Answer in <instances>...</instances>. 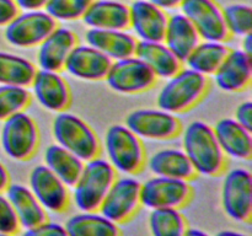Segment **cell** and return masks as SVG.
<instances>
[{
	"label": "cell",
	"mask_w": 252,
	"mask_h": 236,
	"mask_svg": "<svg viewBox=\"0 0 252 236\" xmlns=\"http://www.w3.org/2000/svg\"><path fill=\"white\" fill-rule=\"evenodd\" d=\"M182 150L196 174L214 176L223 170L225 155L217 142L213 127L203 120H192L184 128Z\"/></svg>",
	"instance_id": "1"
},
{
	"label": "cell",
	"mask_w": 252,
	"mask_h": 236,
	"mask_svg": "<svg viewBox=\"0 0 252 236\" xmlns=\"http://www.w3.org/2000/svg\"><path fill=\"white\" fill-rule=\"evenodd\" d=\"M116 178V170L103 157H94L84 162L80 176L74 183L73 201L80 211L98 210L111 184Z\"/></svg>",
	"instance_id": "2"
},
{
	"label": "cell",
	"mask_w": 252,
	"mask_h": 236,
	"mask_svg": "<svg viewBox=\"0 0 252 236\" xmlns=\"http://www.w3.org/2000/svg\"><path fill=\"white\" fill-rule=\"evenodd\" d=\"M207 88V76L189 68H181L167 79L166 84L158 93V108L174 115L184 112L203 97Z\"/></svg>",
	"instance_id": "3"
},
{
	"label": "cell",
	"mask_w": 252,
	"mask_h": 236,
	"mask_svg": "<svg viewBox=\"0 0 252 236\" xmlns=\"http://www.w3.org/2000/svg\"><path fill=\"white\" fill-rule=\"evenodd\" d=\"M56 144L61 145L84 162L97 156L100 142L93 128L74 113L58 112L52 125Z\"/></svg>",
	"instance_id": "4"
},
{
	"label": "cell",
	"mask_w": 252,
	"mask_h": 236,
	"mask_svg": "<svg viewBox=\"0 0 252 236\" xmlns=\"http://www.w3.org/2000/svg\"><path fill=\"white\" fill-rule=\"evenodd\" d=\"M105 150L107 161L123 175L135 174L144 164L145 151L142 140L126 124H113L107 128Z\"/></svg>",
	"instance_id": "5"
},
{
	"label": "cell",
	"mask_w": 252,
	"mask_h": 236,
	"mask_svg": "<svg viewBox=\"0 0 252 236\" xmlns=\"http://www.w3.org/2000/svg\"><path fill=\"white\" fill-rule=\"evenodd\" d=\"M0 145L10 159H30L38 145V129L33 118L24 111L6 118L0 133Z\"/></svg>",
	"instance_id": "6"
},
{
	"label": "cell",
	"mask_w": 252,
	"mask_h": 236,
	"mask_svg": "<svg viewBox=\"0 0 252 236\" xmlns=\"http://www.w3.org/2000/svg\"><path fill=\"white\" fill-rule=\"evenodd\" d=\"M221 206L234 221L245 223L252 215V175L248 169L234 167L221 183Z\"/></svg>",
	"instance_id": "7"
},
{
	"label": "cell",
	"mask_w": 252,
	"mask_h": 236,
	"mask_svg": "<svg viewBox=\"0 0 252 236\" xmlns=\"http://www.w3.org/2000/svg\"><path fill=\"white\" fill-rule=\"evenodd\" d=\"M57 27V21L44 10L19 12L5 26V39L19 48L36 47Z\"/></svg>",
	"instance_id": "8"
},
{
	"label": "cell",
	"mask_w": 252,
	"mask_h": 236,
	"mask_svg": "<svg viewBox=\"0 0 252 236\" xmlns=\"http://www.w3.org/2000/svg\"><path fill=\"white\" fill-rule=\"evenodd\" d=\"M105 80L111 90L132 95L149 90L157 76L142 59L132 56L112 61Z\"/></svg>",
	"instance_id": "9"
},
{
	"label": "cell",
	"mask_w": 252,
	"mask_h": 236,
	"mask_svg": "<svg viewBox=\"0 0 252 236\" xmlns=\"http://www.w3.org/2000/svg\"><path fill=\"white\" fill-rule=\"evenodd\" d=\"M140 182L132 175L116 177L98 211L116 224L129 219L140 206Z\"/></svg>",
	"instance_id": "10"
},
{
	"label": "cell",
	"mask_w": 252,
	"mask_h": 236,
	"mask_svg": "<svg viewBox=\"0 0 252 236\" xmlns=\"http://www.w3.org/2000/svg\"><path fill=\"white\" fill-rule=\"evenodd\" d=\"M191 184L187 179L154 176L140 184V204L145 208H177L191 197Z\"/></svg>",
	"instance_id": "11"
},
{
	"label": "cell",
	"mask_w": 252,
	"mask_h": 236,
	"mask_svg": "<svg viewBox=\"0 0 252 236\" xmlns=\"http://www.w3.org/2000/svg\"><path fill=\"white\" fill-rule=\"evenodd\" d=\"M126 127L138 138L166 140L176 137L181 130L180 120L174 113L160 108H138L126 117Z\"/></svg>",
	"instance_id": "12"
},
{
	"label": "cell",
	"mask_w": 252,
	"mask_h": 236,
	"mask_svg": "<svg viewBox=\"0 0 252 236\" xmlns=\"http://www.w3.org/2000/svg\"><path fill=\"white\" fill-rule=\"evenodd\" d=\"M180 7L181 14L192 22L201 39L225 42L229 38L223 10L216 0H184Z\"/></svg>",
	"instance_id": "13"
},
{
	"label": "cell",
	"mask_w": 252,
	"mask_h": 236,
	"mask_svg": "<svg viewBox=\"0 0 252 236\" xmlns=\"http://www.w3.org/2000/svg\"><path fill=\"white\" fill-rule=\"evenodd\" d=\"M30 189L46 211L59 213L69 202L68 186L46 165H37L29 177Z\"/></svg>",
	"instance_id": "14"
},
{
	"label": "cell",
	"mask_w": 252,
	"mask_h": 236,
	"mask_svg": "<svg viewBox=\"0 0 252 236\" xmlns=\"http://www.w3.org/2000/svg\"><path fill=\"white\" fill-rule=\"evenodd\" d=\"M167 17L165 10L150 0H133L129 5V27L138 41H162Z\"/></svg>",
	"instance_id": "15"
},
{
	"label": "cell",
	"mask_w": 252,
	"mask_h": 236,
	"mask_svg": "<svg viewBox=\"0 0 252 236\" xmlns=\"http://www.w3.org/2000/svg\"><path fill=\"white\" fill-rule=\"evenodd\" d=\"M112 60L98 49L86 44H76L69 53L64 68L66 73L80 80L98 81L107 75Z\"/></svg>",
	"instance_id": "16"
},
{
	"label": "cell",
	"mask_w": 252,
	"mask_h": 236,
	"mask_svg": "<svg viewBox=\"0 0 252 236\" xmlns=\"http://www.w3.org/2000/svg\"><path fill=\"white\" fill-rule=\"evenodd\" d=\"M214 83L225 92H239L252 79V56L243 49H229L225 59L213 74Z\"/></svg>",
	"instance_id": "17"
},
{
	"label": "cell",
	"mask_w": 252,
	"mask_h": 236,
	"mask_svg": "<svg viewBox=\"0 0 252 236\" xmlns=\"http://www.w3.org/2000/svg\"><path fill=\"white\" fill-rule=\"evenodd\" d=\"M39 105L51 112H62L70 102V91L58 71L37 69L31 85Z\"/></svg>",
	"instance_id": "18"
},
{
	"label": "cell",
	"mask_w": 252,
	"mask_h": 236,
	"mask_svg": "<svg viewBox=\"0 0 252 236\" xmlns=\"http://www.w3.org/2000/svg\"><path fill=\"white\" fill-rule=\"evenodd\" d=\"M76 34L70 29L57 26L38 44L37 65L43 70H62L69 53L76 46Z\"/></svg>",
	"instance_id": "19"
},
{
	"label": "cell",
	"mask_w": 252,
	"mask_h": 236,
	"mask_svg": "<svg viewBox=\"0 0 252 236\" xmlns=\"http://www.w3.org/2000/svg\"><path fill=\"white\" fill-rule=\"evenodd\" d=\"M217 142L224 155L236 160H249L252 156L251 130L234 118H221L213 127Z\"/></svg>",
	"instance_id": "20"
},
{
	"label": "cell",
	"mask_w": 252,
	"mask_h": 236,
	"mask_svg": "<svg viewBox=\"0 0 252 236\" xmlns=\"http://www.w3.org/2000/svg\"><path fill=\"white\" fill-rule=\"evenodd\" d=\"M86 43L102 52L111 60L134 56L137 38L126 30L89 29L85 33Z\"/></svg>",
	"instance_id": "21"
},
{
	"label": "cell",
	"mask_w": 252,
	"mask_h": 236,
	"mask_svg": "<svg viewBox=\"0 0 252 236\" xmlns=\"http://www.w3.org/2000/svg\"><path fill=\"white\" fill-rule=\"evenodd\" d=\"M81 20L89 29L127 30L129 6L118 0H93Z\"/></svg>",
	"instance_id": "22"
},
{
	"label": "cell",
	"mask_w": 252,
	"mask_h": 236,
	"mask_svg": "<svg viewBox=\"0 0 252 236\" xmlns=\"http://www.w3.org/2000/svg\"><path fill=\"white\" fill-rule=\"evenodd\" d=\"M162 42L182 63L201 42V37L192 22L180 12L167 17Z\"/></svg>",
	"instance_id": "23"
},
{
	"label": "cell",
	"mask_w": 252,
	"mask_h": 236,
	"mask_svg": "<svg viewBox=\"0 0 252 236\" xmlns=\"http://www.w3.org/2000/svg\"><path fill=\"white\" fill-rule=\"evenodd\" d=\"M5 196L14 208L20 228H31L47 219V211L37 201L30 187L21 183H9L5 188Z\"/></svg>",
	"instance_id": "24"
},
{
	"label": "cell",
	"mask_w": 252,
	"mask_h": 236,
	"mask_svg": "<svg viewBox=\"0 0 252 236\" xmlns=\"http://www.w3.org/2000/svg\"><path fill=\"white\" fill-rule=\"evenodd\" d=\"M134 56L142 59L160 79L171 78L182 68L181 61L162 41H137Z\"/></svg>",
	"instance_id": "25"
},
{
	"label": "cell",
	"mask_w": 252,
	"mask_h": 236,
	"mask_svg": "<svg viewBox=\"0 0 252 236\" xmlns=\"http://www.w3.org/2000/svg\"><path fill=\"white\" fill-rule=\"evenodd\" d=\"M148 167L154 176L187 179L196 175L189 157L179 148H165L158 150L148 160Z\"/></svg>",
	"instance_id": "26"
},
{
	"label": "cell",
	"mask_w": 252,
	"mask_h": 236,
	"mask_svg": "<svg viewBox=\"0 0 252 236\" xmlns=\"http://www.w3.org/2000/svg\"><path fill=\"white\" fill-rule=\"evenodd\" d=\"M68 236H121L116 223L103 216L100 211H80L65 221Z\"/></svg>",
	"instance_id": "27"
},
{
	"label": "cell",
	"mask_w": 252,
	"mask_h": 236,
	"mask_svg": "<svg viewBox=\"0 0 252 236\" xmlns=\"http://www.w3.org/2000/svg\"><path fill=\"white\" fill-rule=\"evenodd\" d=\"M229 47L224 42L201 41L185 60L187 68L202 74L213 75L225 59Z\"/></svg>",
	"instance_id": "28"
},
{
	"label": "cell",
	"mask_w": 252,
	"mask_h": 236,
	"mask_svg": "<svg viewBox=\"0 0 252 236\" xmlns=\"http://www.w3.org/2000/svg\"><path fill=\"white\" fill-rule=\"evenodd\" d=\"M44 165L68 187H73L84 167V161L58 144H51L44 151Z\"/></svg>",
	"instance_id": "29"
},
{
	"label": "cell",
	"mask_w": 252,
	"mask_h": 236,
	"mask_svg": "<svg viewBox=\"0 0 252 236\" xmlns=\"http://www.w3.org/2000/svg\"><path fill=\"white\" fill-rule=\"evenodd\" d=\"M37 69L27 58L0 52V85H31Z\"/></svg>",
	"instance_id": "30"
},
{
	"label": "cell",
	"mask_w": 252,
	"mask_h": 236,
	"mask_svg": "<svg viewBox=\"0 0 252 236\" xmlns=\"http://www.w3.org/2000/svg\"><path fill=\"white\" fill-rule=\"evenodd\" d=\"M152 236H184L187 225L177 208L153 209L149 214Z\"/></svg>",
	"instance_id": "31"
},
{
	"label": "cell",
	"mask_w": 252,
	"mask_h": 236,
	"mask_svg": "<svg viewBox=\"0 0 252 236\" xmlns=\"http://www.w3.org/2000/svg\"><path fill=\"white\" fill-rule=\"evenodd\" d=\"M223 10L224 24L229 36L244 37L251 33L252 7L248 4H230Z\"/></svg>",
	"instance_id": "32"
},
{
	"label": "cell",
	"mask_w": 252,
	"mask_h": 236,
	"mask_svg": "<svg viewBox=\"0 0 252 236\" xmlns=\"http://www.w3.org/2000/svg\"><path fill=\"white\" fill-rule=\"evenodd\" d=\"M31 100V93L25 86L0 85V120L21 112Z\"/></svg>",
	"instance_id": "33"
},
{
	"label": "cell",
	"mask_w": 252,
	"mask_h": 236,
	"mask_svg": "<svg viewBox=\"0 0 252 236\" xmlns=\"http://www.w3.org/2000/svg\"><path fill=\"white\" fill-rule=\"evenodd\" d=\"M93 0H48L44 11L56 21H76L84 14Z\"/></svg>",
	"instance_id": "34"
},
{
	"label": "cell",
	"mask_w": 252,
	"mask_h": 236,
	"mask_svg": "<svg viewBox=\"0 0 252 236\" xmlns=\"http://www.w3.org/2000/svg\"><path fill=\"white\" fill-rule=\"evenodd\" d=\"M19 229L20 224L14 208L6 196L0 192V233L15 235Z\"/></svg>",
	"instance_id": "35"
},
{
	"label": "cell",
	"mask_w": 252,
	"mask_h": 236,
	"mask_svg": "<svg viewBox=\"0 0 252 236\" xmlns=\"http://www.w3.org/2000/svg\"><path fill=\"white\" fill-rule=\"evenodd\" d=\"M20 236H68V234L62 224L44 220L37 225L25 229Z\"/></svg>",
	"instance_id": "36"
},
{
	"label": "cell",
	"mask_w": 252,
	"mask_h": 236,
	"mask_svg": "<svg viewBox=\"0 0 252 236\" xmlns=\"http://www.w3.org/2000/svg\"><path fill=\"white\" fill-rule=\"evenodd\" d=\"M234 119L240 123L246 129L252 130V102L245 101L240 103L235 111V118Z\"/></svg>",
	"instance_id": "37"
},
{
	"label": "cell",
	"mask_w": 252,
	"mask_h": 236,
	"mask_svg": "<svg viewBox=\"0 0 252 236\" xmlns=\"http://www.w3.org/2000/svg\"><path fill=\"white\" fill-rule=\"evenodd\" d=\"M19 12L15 0H0V26H6Z\"/></svg>",
	"instance_id": "38"
},
{
	"label": "cell",
	"mask_w": 252,
	"mask_h": 236,
	"mask_svg": "<svg viewBox=\"0 0 252 236\" xmlns=\"http://www.w3.org/2000/svg\"><path fill=\"white\" fill-rule=\"evenodd\" d=\"M17 7L24 11L29 10H43L48 0H15Z\"/></svg>",
	"instance_id": "39"
},
{
	"label": "cell",
	"mask_w": 252,
	"mask_h": 236,
	"mask_svg": "<svg viewBox=\"0 0 252 236\" xmlns=\"http://www.w3.org/2000/svg\"><path fill=\"white\" fill-rule=\"evenodd\" d=\"M153 4H155L157 6H159L162 10H170L177 7L181 5V2L184 0H150Z\"/></svg>",
	"instance_id": "40"
},
{
	"label": "cell",
	"mask_w": 252,
	"mask_h": 236,
	"mask_svg": "<svg viewBox=\"0 0 252 236\" xmlns=\"http://www.w3.org/2000/svg\"><path fill=\"white\" fill-rule=\"evenodd\" d=\"M7 184H9V174L6 171V167L0 161V192L5 191Z\"/></svg>",
	"instance_id": "41"
},
{
	"label": "cell",
	"mask_w": 252,
	"mask_h": 236,
	"mask_svg": "<svg viewBox=\"0 0 252 236\" xmlns=\"http://www.w3.org/2000/svg\"><path fill=\"white\" fill-rule=\"evenodd\" d=\"M241 49H243L245 53L252 56V34L251 33L245 34V36L243 37V48Z\"/></svg>",
	"instance_id": "42"
},
{
	"label": "cell",
	"mask_w": 252,
	"mask_h": 236,
	"mask_svg": "<svg viewBox=\"0 0 252 236\" xmlns=\"http://www.w3.org/2000/svg\"><path fill=\"white\" fill-rule=\"evenodd\" d=\"M184 236H211L209 234H207L206 231L201 230V229L197 228H187L185 231Z\"/></svg>",
	"instance_id": "43"
},
{
	"label": "cell",
	"mask_w": 252,
	"mask_h": 236,
	"mask_svg": "<svg viewBox=\"0 0 252 236\" xmlns=\"http://www.w3.org/2000/svg\"><path fill=\"white\" fill-rule=\"evenodd\" d=\"M214 236H250V235L244 233H239V231H234V230H221L219 231V233H217Z\"/></svg>",
	"instance_id": "44"
},
{
	"label": "cell",
	"mask_w": 252,
	"mask_h": 236,
	"mask_svg": "<svg viewBox=\"0 0 252 236\" xmlns=\"http://www.w3.org/2000/svg\"><path fill=\"white\" fill-rule=\"evenodd\" d=\"M0 236H14V235H10V234H5V233H0Z\"/></svg>",
	"instance_id": "45"
}]
</instances>
